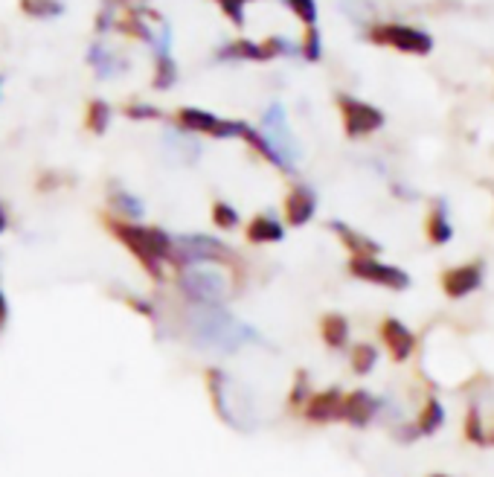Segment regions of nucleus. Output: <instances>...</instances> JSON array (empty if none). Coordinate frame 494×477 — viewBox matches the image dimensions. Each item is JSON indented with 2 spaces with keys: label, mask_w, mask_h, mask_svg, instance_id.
I'll return each mask as SVG.
<instances>
[{
  "label": "nucleus",
  "mask_w": 494,
  "mask_h": 477,
  "mask_svg": "<svg viewBox=\"0 0 494 477\" xmlns=\"http://www.w3.org/2000/svg\"><path fill=\"white\" fill-rule=\"evenodd\" d=\"M341 408H344V390L326 388L308 396V402L303 405L300 413L312 425H329V422H341Z\"/></svg>",
  "instance_id": "1a4fd4ad"
},
{
  "label": "nucleus",
  "mask_w": 494,
  "mask_h": 477,
  "mask_svg": "<svg viewBox=\"0 0 494 477\" xmlns=\"http://www.w3.org/2000/svg\"><path fill=\"white\" fill-rule=\"evenodd\" d=\"M262 44H265V50H268L271 58H273V56H291V53H294V47L288 44V38H280V36H271V38H265Z\"/></svg>",
  "instance_id": "f704fd0d"
},
{
  "label": "nucleus",
  "mask_w": 494,
  "mask_h": 477,
  "mask_svg": "<svg viewBox=\"0 0 494 477\" xmlns=\"http://www.w3.org/2000/svg\"><path fill=\"white\" fill-rule=\"evenodd\" d=\"M178 126L190 134H207L215 137V140H233V137H242L247 122L242 119H221L212 111H204V108H180L178 111Z\"/></svg>",
  "instance_id": "423d86ee"
},
{
  "label": "nucleus",
  "mask_w": 494,
  "mask_h": 477,
  "mask_svg": "<svg viewBox=\"0 0 494 477\" xmlns=\"http://www.w3.org/2000/svg\"><path fill=\"white\" fill-rule=\"evenodd\" d=\"M445 425V408L439 399H425V405L419 410V420H416V434H422V437H430V434H437V430Z\"/></svg>",
  "instance_id": "412c9836"
},
{
  "label": "nucleus",
  "mask_w": 494,
  "mask_h": 477,
  "mask_svg": "<svg viewBox=\"0 0 494 477\" xmlns=\"http://www.w3.org/2000/svg\"><path fill=\"white\" fill-rule=\"evenodd\" d=\"M242 140L251 146L256 155L262 158V161H268L271 166H276V169H283L285 172V166H283V161H280V155L271 149V143L265 140V134H262L259 129H253V126H244V131H242Z\"/></svg>",
  "instance_id": "5701e85b"
},
{
  "label": "nucleus",
  "mask_w": 494,
  "mask_h": 477,
  "mask_svg": "<svg viewBox=\"0 0 494 477\" xmlns=\"http://www.w3.org/2000/svg\"><path fill=\"white\" fill-rule=\"evenodd\" d=\"M111 105H108L105 99H90L87 102V114H85V126L90 134H105L108 126H111Z\"/></svg>",
  "instance_id": "393cba45"
},
{
  "label": "nucleus",
  "mask_w": 494,
  "mask_h": 477,
  "mask_svg": "<svg viewBox=\"0 0 494 477\" xmlns=\"http://www.w3.org/2000/svg\"><path fill=\"white\" fill-rule=\"evenodd\" d=\"M378 335H381V344L387 347L390 358L393 361H407L416 349V335L401 323L398 317H384L381 327H378Z\"/></svg>",
  "instance_id": "ddd939ff"
},
{
  "label": "nucleus",
  "mask_w": 494,
  "mask_h": 477,
  "mask_svg": "<svg viewBox=\"0 0 494 477\" xmlns=\"http://www.w3.org/2000/svg\"><path fill=\"white\" fill-rule=\"evenodd\" d=\"M108 204H111V215L114 219H122V222H137L146 215V204L137 198L134 192H126V190H114L108 195Z\"/></svg>",
  "instance_id": "6ab92c4d"
},
{
  "label": "nucleus",
  "mask_w": 494,
  "mask_h": 477,
  "mask_svg": "<svg viewBox=\"0 0 494 477\" xmlns=\"http://www.w3.org/2000/svg\"><path fill=\"white\" fill-rule=\"evenodd\" d=\"M6 230H9V215H6V207L0 204V236H4Z\"/></svg>",
  "instance_id": "58836bf2"
},
{
  "label": "nucleus",
  "mask_w": 494,
  "mask_h": 477,
  "mask_svg": "<svg viewBox=\"0 0 494 477\" xmlns=\"http://www.w3.org/2000/svg\"><path fill=\"white\" fill-rule=\"evenodd\" d=\"M285 4L305 26H314V21H317V4H314V0H285Z\"/></svg>",
  "instance_id": "2f4dec72"
},
{
  "label": "nucleus",
  "mask_w": 494,
  "mask_h": 477,
  "mask_svg": "<svg viewBox=\"0 0 494 477\" xmlns=\"http://www.w3.org/2000/svg\"><path fill=\"white\" fill-rule=\"evenodd\" d=\"M221 61H268V50L265 44H256L251 38H239V41H230L219 50Z\"/></svg>",
  "instance_id": "a211bd4d"
},
{
  "label": "nucleus",
  "mask_w": 494,
  "mask_h": 477,
  "mask_svg": "<svg viewBox=\"0 0 494 477\" xmlns=\"http://www.w3.org/2000/svg\"><path fill=\"white\" fill-rule=\"evenodd\" d=\"M334 230L337 242L344 244V248L349 251V256H378L381 254V244L376 239H369L364 233H358V230H352L349 224L344 222H332L329 224Z\"/></svg>",
  "instance_id": "dca6fc26"
},
{
  "label": "nucleus",
  "mask_w": 494,
  "mask_h": 477,
  "mask_svg": "<svg viewBox=\"0 0 494 477\" xmlns=\"http://www.w3.org/2000/svg\"><path fill=\"white\" fill-rule=\"evenodd\" d=\"M122 114H126L129 119H163V111L154 105H146V102H131L122 108Z\"/></svg>",
  "instance_id": "473e14b6"
},
{
  "label": "nucleus",
  "mask_w": 494,
  "mask_h": 477,
  "mask_svg": "<svg viewBox=\"0 0 494 477\" xmlns=\"http://www.w3.org/2000/svg\"><path fill=\"white\" fill-rule=\"evenodd\" d=\"M349 274L355 280L378 285V288H390V291L410 288V274L401 271L398 265L384 263L378 256H349Z\"/></svg>",
  "instance_id": "39448f33"
},
{
  "label": "nucleus",
  "mask_w": 494,
  "mask_h": 477,
  "mask_svg": "<svg viewBox=\"0 0 494 477\" xmlns=\"http://www.w3.org/2000/svg\"><path fill=\"white\" fill-rule=\"evenodd\" d=\"M102 222H105L108 233H111L122 248L140 263V268L151 276V280L163 283L166 265L172 268V263H175V236L166 233L163 227H154V224L114 219L111 213L102 215Z\"/></svg>",
  "instance_id": "f257e3e1"
},
{
  "label": "nucleus",
  "mask_w": 494,
  "mask_h": 477,
  "mask_svg": "<svg viewBox=\"0 0 494 477\" xmlns=\"http://www.w3.org/2000/svg\"><path fill=\"white\" fill-rule=\"evenodd\" d=\"M175 82H178V65L172 61V56H158V65H154V76H151V88L169 90Z\"/></svg>",
  "instance_id": "cd10ccee"
},
{
  "label": "nucleus",
  "mask_w": 494,
  "mask_h": 477,
  "mask_svg": "<svg viewBox=\"0 0 494 477\" xmlns=\"http://www.w3.org/2000/svg\"><path fill=\"white\" fill-rule=\"evenodd\" d=\"M114 26V12L111 9H105L97 15V33H105V29H111Z\"/></svg>",
  "instance_id": "e433bc0d"
},
{
  "label": "nucleus",
  "mask_w": 494,
  "mask_h": 477,
  "mask_svg": "<svg viewBox=\"0 0 494 477\" xmlns=\"http://www.w3.org/2000/svg\"><path fill=\"white\" fill-rule=\"evenodd\" d=\"M317 213V195L305 183H294L283 198V219L288 227H305Z\"/></svg>",
  "instance_id": "9d476101"
},
{
  "label": "nucleus",
  "mask_w": 494,
  "mask_h": 477,
  "mask_svg": "<svg viewBox=\"0 0 494 477\" xmlns=\"http://www.w3.org/2000/svg\"><path fill=\"white\" fill-rule=\"evenodd\" d=\"M244 239L251 244H276L285 239V224L271 213H256L244 227Z\"/></svg>",
  "instance_id": "2eb2a0df"
},
{
  "label": "nucleus",
  "mask_w": 494,
  "mask_h": 477,
  "mask_svg": "<svg viewBox=\"0 0 494 477\" xmlns=\"http://www.w3.org/2000/svg\"><path fill=\"white\" fill-rule=\"evenodd\" d=\"M369 38H373V44H381V47H396L410 56H427L434 50V38L407 24H378L369 29Z\"/></svg>",
  "instance_id": "0eeeda50"
},
{
  "label": "nucleus",
  "mask_w": 494,
  "mask_h": 477,
  "mask_svg": "<svg viewBox=\"0 0 494 477\" xmlns=\"http://www.w3.org/2000/svg\"><path fill=\"white\" fill-rule=\"evenodd\" d=\"M239 4H242V6H244V4H247V0H239Z\"/></svg>",
  "instance_id": "79ce46f5"
},
{
  "label": "nucleus",
  "mask_w": 494,
  "mask_h": 477,
  "mask_svg": "<svg viewBox=\"0 0 494 477\" xmlns=\"http://www.w3.org/2000/svg\"><path fill=\"white\" fill-rule=\"evenodd\" d=\"M427 477H451V474H442V472H437V474H427Z\"/></svg>",
  "instance_id": "a19ab883"
},
{
  "label": "nucleus",
  "mask_w": 494,
  "mask_h": 477,
  "mask_svg": "<svg viewBox=\"0 0 494 477\" xmlns=\"http://www.w3.org/2000/svg\"><path fill=\"white\" fill-rule=\"evenodd\" d=\"M114 26L119 29L122 36H131V38H137V41H146L149 47H154V41H158V36L151 33V29L146 26V21H143L134 9H131L129 15H122L119 21H114Z\"/></svg>",
  "instance_id": "4be33fe9"
},
{
  "label": "nucleus",
  "mask_w": 494,
  "mask_h": 477,
  "mask_svg": "<svg viewBox=\"0 0 494 477\" xmlns=\"http://www.w3.org/2000/svg\"><path fill=\"white\" fill-rule=\"evenodd\" d=\"M425 236H427L430 244H437V248H439V244H448V242H451L454 227H451V222H448V215H445V207H442V204L430 207L427 219H425Z\"/></svg>",
  "instance_id": "aec40b11"
},
{
  "label": "nucleus",
  "mask_w": 494,
  "mask_h": 477,
  "mask_svg": "<svg viewBox=\"0 0 494 477\" xmlns=\"http://www.w3.org/2000/svg\"><path fill=\"white\" fill-rule=\"evenodd\" d=\"M204 381H207V393H210V402H212V410L215 417L227 425H239L236 422V410H233V402H230V390H233V381L227 378L224 370L219 367H207L204 370Z\"/></svg>",
  "instance_id": "f8f14e48"
},
{
  "label": "nucleus",
  "mask_w": 494,
  "mask_h": 477,
  "mask_svg": "<svg viewBox=\"0 0 494 477\" xmlns=\"http://www.w3.org/2000/svg\"><path fill=\"white\" fill-rule=\"evenodd\" d=\"M320 341L329 349H344L349 344V320L341 312H329L320 317Z\"/></svg>",
  "instance_id": "f3484780"
},
{
  "label": "nucleus",
  "mask_w": 494,
  "mask_h": 477,
  "mask_svg": "<svg viewBox=\"0 0 494 477\" xmlns=\"http://www.w3.org/2000/svg\"><path fill=\"white\" fill-rule=\"evenodd\" d=\"M376 364H378V349L373 344H355L352 352H349V367H352V373L355 376H369L376 370Z\"/></svg>",
  "instance_id": "b1692460"
},
{
  "label": "nucleus",
  "mask_w": 494,
  "mask_h": 477,
  "mask_svg": "<svg viewBox=\"0 0 494 477\" xmlns=\"http://www.w3.org/2000/svg\"><path fill=\"white\" fill-rule=\"evenodd\" d=\"M381 402L366 390H352L344 393V408H341V422L352 425V428H366L378 417Z\"/></svg>",
  "instance_id": "4468645a"
},
{
  "label": "nucleus",
  "mask_w": 494,
  "mask_h": 477,
  "mask_svg": "<svg viewBox=\"0 0 494 477\" xmlns=\"http://www.w3.org/2000/svg\"><path fill=\"white\" fill-rule=\"evenodd\" d=\"M303 58L305 61H320V33L314 26H305L303 36Z\"/></svg>",
  "instance_id": "72a5a7b5"
},
{
  "label": "nucleus",
  "mask_w": 494,
  "mask_h": 477,
  "mask_svg": "<svg viewBox=\"0 0 494 477\" xmlns=\"http://www.w3.org/2000/svg\"><path fill=\"white\" fill-rule=\"evenodd\" d=\"M439 283H442L445 297H451V300L468 297L483 285V263H466V265L448 268Z\"/></svg>",
  "instance_id": "9b49d317"
},
{
  "label": "nucleus",
  "mask_w": 494,
  "mask_h": 477,
  "mask_svg": "<svg viewBox=\"0 0 494 477\" xmlns=\"http://www.w3.org/2000/svg\"><path fill=\"white\" fill-rule=\"evenodd\" d=\"M337 108H341V117H344V131L346 137H366L384 126V114L378 111L376 105H369L364 99H355L349 94L337 97Z\"/></svg>",
  "instance_id": "6e6552de"
},
{
  "label": "nucleus",
  "mask_w": 494,
  "mask_h": 477,
  "mask_svg": "<svg viewBox=\"0 0 494 477\" xmlns=\"http://www.w3.org/2000/svg\"><path fill=\"white\" fill-rule=\"evenodd\" d=\"M178 291L187 297L190 306L198 309H224V303L233 297V280L230 274L212 265H190L178 271Z\"/></svg>",
  "instance_id": "7ed1b4c3"
},
{
  "label": "nucleus",
  "mask_w": 494,
  "mask_h": 477,
  "mask_svg": "<svg viewBox=\"0 0 494 477\" xmlns=\"http://www.w3.org/2000/svg\"><path fill=\"white\" fill-rule=\"evenodd\" d=\"M108 4H143V0H108Z\"/></svg>",
  "instance_id": "ea45409f"
},
{
  "label": "nucleus",
  "mask_w": 494,
  "mask_h": 477,
  "mask_svg": "<svg viewBox=\"0 0 494 477\" xmlns=\"http://www.w3.org/2000/svg\"><path fill=\"white\" fill-rule=\"evenodd\" d=\"M190 265H212L230 274L233 280V291L244 285V259L230 248L227 242L207 236V233H192V236H175V263L172 268H190Z\"/></svg>",
  "instance_id": "f03ea898"
},
{
  "label": "nucleus",
  "mask_w": 494,
  "mask_h": 477,
  "mask_svg": "<svg viewBox=\"0 0 494 477\" xmlns=\"http://www.w3.org/2000/svg\"><path fill=\"white\" fill-rule=\"evenodd\" d=\"M210 219H212V224L219 227V230L230 233V230L239 227L242 215H239V210L233 204H227V202H221V198H219V202H212V207H210Z\"/></svg>",
  "instance_id": "bb28decb"
},
{
  "label": "nucleus",
  "mask_w": 494,
  "mask_h": 477,
  "mask_svg": "<svg viewBox=\"0 0 494 477\" xmlns=\"http://www.w3.org/2000/svg\"><path fill=\"white\" fill-rule=\"evenodd\" d=\"M21 12H26L29 18H58L65 12L61 0H21Z\"/></svg>",
  "instance_id": "c85d7f7f"
},
{
  "label": "nucleus",
  "mask_w": 494,
  "mask_h": 477,
  "mask_svg": "<svg viewBox=\"0 0 494 477\" xmlns=\"http://www.w3.org/2000/svg\"><path fill=\"white\" fill-rule=\"evenodd\" d=\"M87 65L97 70L99 79H111V76L119 70L117 58H114L111 53H108V50H105V44H99V41L87 50Z\"/></svg>",
  "instance_id": "a878e982"
},
{
  "label": "nucleus",
  "mask_w": 494,
  "mask_h": 477,
  "mask_svg": "<svg viewBox=\"0 0 494 477\" xmlns=\"http://www.w3.org/2000/svg\"><path fill=\"white\" fill-rule=\"evenodd\" d=\"M6 320H9V300L4 291H0V329L6 327Z\"/></svg>",
  "instance_id": "4c0bfd02"
},
{
  "label": "nucleus",
  "mask_w": 494,
  "mask_h": 477,
  "mask_svg": "<svg viewBox=\"0 0 494 477\" xmlns=\"http://www.w3.org/2000/svg\"><path fill=\"white\" fill-rule=\"evenodd\" d=\"M126 303H129L131 309H134L137 315H140V317H149V320L158 317V309H154V303H151V300H146V297H129Z\"/></svg>",
  "instance_id": "c9c22d12"
},
{
  "label": "nucleus",
  "mask_w": 494,
  "mask_h": 477,
  "mask_svg": "<svg viewBox=\"0 0 494 477\" xmlns=\"http://www.w3.org/2000/svg\"><path fill=\"white\" fill-rule=\"evenodd\" d=\"M262 134H265V140L271 143V149L280 155L285 172L291 175L294 172V166L300 161V146L294 140V134H291L288 122H285V108L280 102H273L265 114H262Z\"/></svg>",
  "instance_id": "20e7f679"
},
{
  "label": "nucleus",
  "mask_w": 494,
  "mask_h": 477,
  "mask_svg": "<svg viewBox=\"0 0 494 477\" xmlns=\"http://www.w3.org/2000/svg\"><path fill=\"white\" fill-rule=\"evenodd\" d=\"M308 396H312V384H308V373H305V370H297V373H294V384H291V393H288V410L300 413L303 405L308 402Z\"/></svg>",
  "instance_id": "c756f323"
},
{
  "label": "nucleus",
  "mask_w": 494,
  "mask_h": 477,
  "mask_svg": "<svg viewBox=\"0 0 494 477\" xmlns=\"http://www.w3.org/2000/svg\"><path fill=\"white\" fill-rule=\"evenodd\" d=\"M466 440L474 445H489V434H486V422L480 417V410L471 408L466 417Z\"/></svg>",
  "instance_id": "7c9ffc66"
}]
</instances>
